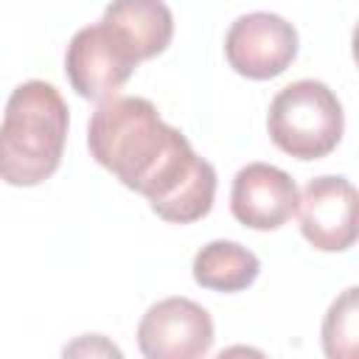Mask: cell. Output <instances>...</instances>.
I'll return each instance as SVG.
<instances>
[{
  "label": "cell",
  "mask_w": 359,
  "mask_h": 359,
  "mask_svg": "<svg viewBox=\"0 0 359 359\" xmlns=\"http://www.w3.org/2000/svg\"><path fill=\"white\" fill-rule=\"evenodd\" d=\"M87 146L93 160L129 191L143 194L160 219L191 224L210 213L216 168L160 118L149 98H101L87 126Z\"/></svg>",
  "instance_id": "1"
},
{
  "label": "cell",
  "mask_w": 359,
  "mask_h": 359,
  "mask_svg": "<svg viewBox=\"0 0 359 359\" xmlns=\"http://www.w3.org/2000/svg\"><path fill=\"white\" fill-rule=\"evenodd\" d=\"M272 143L297 160H320L337 149L345 132V112L334 90L300 79L278 90L266 112Z\"/></svg>",
  "instance_id": "3"
},
{
  "label": "cell",
  "mask_w": 359,
  "mask_h": 359,
  "mask_svg": "<svg viewBox=\"0 0 359 359\" xmlns=\"http://www.w3.org/2000/svg\"><path fill=\"white\" fill-rule=\"evenodd\" d=\"M297 185L294 180L269 163H247L233 177L230 210L233 216L252 230H278L297 210Z\"/></svg>",
  "instance_id": "8"
},
{
  "label": "cell",
  "mask_w": 359,
  "mask_h": 359,
  "mask_svg": "<svg viewBox=\"0 0 359 359\" xmlns=\"http://www.w3.org/2000/svg\"><path fill=\"white\" fill-rule=\"evenodd\" d=\"M224 56L230 67L244 79H275L297 56V31L289 20L272 11L244 14L230 25L224 36Z\"/></svg>",
  "instance_id": "4"
},
{
  "label": "cell",
  "mask_w": 359,
  "mask_h": 359,
  "mask_svg": "<svg viewBox=\"0 0 359 359\" xmlns=\"http://www.w3.org/2000/svg\"><path fill=\"white\" fill-rule=\"evenodd\" d=\"M101 22L123 42L137 65L163 53L174 36V14L165 0H112Z\"/></svg>",
  "instance_id": "9"
},
{
  "label": "cell",
  "mask_w": 359,
  "mask_h": 359,
  "mask_svg": "<svg viewBox=\"0 0 359 359\" xmlns=\"http://www.w3.org/2000/svg\"><path fill=\"white\" fill-rule=\"evenodd\" d=\"M356 286H348L328 309L323 320V348L331 359H353L356 356Z\"/></svg>",
  "instance_id": "11"
},
{
  "label": "cell",
  "mask_w": 359,
  "mask_h": 359,
  "mask_svg": "<svg viewBox=\"0 0 359 359\" xmlns=\"http://www.w3.org/2000/svg\"><path fill=\"white\" fill-rule=\"evenodd\" d=\"M300 233L320 252H345L356 241V188L345 177H314L297 196Z\"/></svg>",
  "instance_id": "7"
},
{
  "label": "cell",
  "mask_w": 359,
  "mask_h": 359,
  "mask_svg": "<svg viewBox=\"0 0 359 359\" xmlns=\"http://www.w3.org/2000/svg\"><path fill=\"white\" fill-rule=\"evenodd\" d=\"M67 140V104L39 79L22 81L6 101L0 123V180L31 188L56 174Z\"/></svg>",
  "instance_id": "2"
},
{
  "label": "cell",
  "mask_w": 359,
  "mask_h": 359,
  "mask_svg": "<svg viewBox=\"0 0 359 359\" xmlns=\"http://www.w3.org/2000/svg\"><path fill=\"white\" fill-rule=\"evenodd\" d=\"M213 345L208 309L188 297H165L149 306L137 323V348L146 359H196Z\"/></svg>",
  "instance_id": "6"
},
{
  "label": "cell",
  "mask_w": 359,
  "mask_h": 359,
  "mask_svg": "<svg viewBox=\"0 0 359 359\" xmlns=\"http://www.w3.org/2000/svg\"><path fill=\"white\" fill-rule=\"evenodd\" d=\"M191 272L202 289L241 292L255 283L261 261L252 250L241 247L238 241H210L194 255Z\"/></svg>",
  "instance_id": "10"
},
{
  "label": "cell",
  "mask_w": 359,
  "mask_h": 359,
  "mask_svg": "<svg viewBox=\"0 0 359 359\" xmlns=\"http://www.w3.org/2000/svg\"><path fill=\"white\" fill-rule=\"evenodd\" d=\"M135 67V56L101 20L79 28L65 53V73L70 87L90 101L115 95V90L129 81Z\"/></svg>",
  "instance_id": "5"
}]
</instances>
